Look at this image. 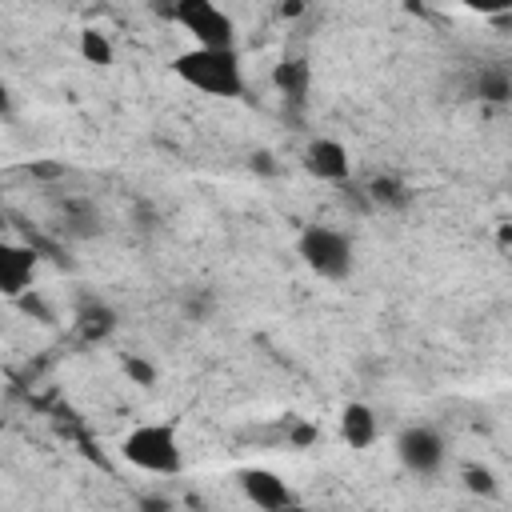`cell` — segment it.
Returning a JSON list of instances; mask_svg holds the SVG:
<instances>
[{"mask_svg":"<svg viewBox=\"0 0 512 512\" xmlns=\"http://www.w3.org/2000/svg\"><path fill=\"white\" fill-rule=\"evenodd\" d=\"M172 72L204 96H220V100L244 96V68L236 48H188L172 60Z\"/></svg>","mask_w":512,"mask_h":512,"instance_id":"obj_1","label":"cell"},{"mask_svg":"<svg viewBox=\"0 0 512 512\" xmlns=\"http://www.w3.org/2000/svg\"><path fill=\"white\" fill-rule=\"evenodd\" d=\"M120 456H124L132 468L152 472V476H176V472L184 468V448H180L176 424H168V420L136 424V428L120 440Z\"/></svg>","mask_w":512,"mask_h":512,"instance_id":"obj_2","label":"cell"},{"mask_svg":"<svg viewBox=\"0 0 512 512\" xmlns=\"http://www.w3.org/2000/svg\"><path fill=\"white\" fill-rule=\"evenodd\" d=\"M296 252H300V260L320 280H348L352 276V264H356L352 240L344 232H336V228H324V224L304 228L300 240H296Z\"/></svg>","mask_w":512,"mask_h":512,"instance_id":"obj_3","label":"cell"},{"mask_svg":"<svg viewBox=\"0 0 512 512\" xmlns=\"http://www.w3.org/2000/svg\"><path fill=\"white\" fill-rule=\"evenodd\" d=\"M168 16L184 32H192L196 48H236V24L212 0H176Z\"/></svg>","mask_w":512,"mask_h":512,"instance_id":"obj_4","label":"cell"},{"mask_svg":"<svg viewBox=\"0 0 512 512\" xmlns=\"http://www.w3.org/2000/svg\"><path fill=\"white\" fill-rule=\"evenodd\" d=\"M396 456L408 472L416 476H432L440 472L444 464V440L436 428H424V424H408L400 436H396Z\"/></svg>","mask_w":512,"mask_h":512,"instance_id":"obj_5","label":"cell"},{"mask_svg":"<svg viewBox=\"0 0 512 512\" xmlns=\"http://www.w3.org/2000/svg\"><path fill=\"white\" fill-rule=\"evenodd\" d=\"M240 492L260 508V512H292L296 508V492L288 488V480H280L268 468H244L240 472Z\"/></svg>","mask_w":512,"mask_h":512,"instance_id":"obj_6","label":"cell"},{"mask_svg":"<svg viewBox=\"0 0 512 512\" xmlns=\"http://www.w3.org/2000/svg\"><path fill=\"white\" fill-rule=\"evenodd\" d=\"M32 276H36V248L0 240V296L16 300L20 292L32 288Z\"/></svg>","mask_w":512,"mask_h":512,"instance_id":"obj_7","label":"cell"},{"mask_svg":"<svg viewBox=\"0 0 512 512\" xmlns=\"http://www.w3.org/2000/svg\"><path fill=\"white\" fill-rule=\"evenodd\" d=\"M304 168H308V176H316V180L340 184V180L352 176V156H348V148H344L340 140L316 136V140L304 148Z\"/></svg>","mask_w":512,"mask_h":512,"instance_id":"obj_8","label":"cell"},{"mask_svg":"<svg viewBox=\"0 0 512 512\" xmlns=\"http://www.w3.org/2000/svg\"><path fill=\"white\" fill-rule=\"evenodd\" d=\"M376 436H380L376 412H372L368 404H360V400L344 404V412H340V440H344L348 448L364 452V448H372V444H376Z\"/></svg>","mask_w":512,"mask_h":512,"instance_id":"obj_9","label":"cell"},{"mask_svg":"<svg viewBox=\"0 0 512 512\" xmlns=\"http://www.w3.org/2000/svg\"><path fill=\"white\" fill-rule=\"evenodd\" d=\"M116 324H120V316H116V308L104 304V300H84V304L76 308V336H80L84 344L108 340V336L116 332Z\"/></svg>","mask_w":512,"mask_h":512,"instance_id":"obj_10","label":"cell"},{"mask_svg":"<svg viewBox=\"0 0 512 512\" xmlns=\"http://www.w3.org/2000/svg\"><path fill=\"white\" fill-rule=\"evenodd\" d=\"M272 84H276V92H280L284 100L300 104V100L308 96V84H312V68H308V60H300V56L280 60V64L272 68Z\"/></svg>","mask_w":512,"mask_h":512,"instance_id":"obj_11","label":"cell"},{"mask_svg":"<svg viewBox=\"0 0 512 512\" xmlns=\"http://www.w3.org/2000/svg\"><path fill=\"white\" fill-rule=\"evenodd\" d=\"M472 92H476L480 100H488V104H508V96H512L508 68H504V64H488V68H480Z\"/></svg>","mask_w":512,"mask_h":512,"instance_id":"obj_12","label":"cell"},{"mask_svg":"<svg viewBox=\"0 0 512 512\" xmlns=\"http://www.w3.org/2000/svg\"><path fill=\"white\" fill-rule=\"evenodd\" d=\"M368 196L376 200V204H384V208H408L412 204V188L404 184V180H396V176H376L372 184H368Z\"/></svg>","mask_w":512,"mask_h":512,"instance_id":"obj_13","label":"cell"},{"mask_svg":"<svg viewBox=\"0 0 512 512\" xmlns=\"http://www.w3.org/2000/svg\"><path fill=\"white\" fill-rule=\"evenodd\" d=\"M80 56L88 60V64H96V68H108L112 64V40L100 32V28H84L80 32Z\"/></svg>","mask_w":512,"mask_h":512,"instance_id":"obj_14","label":"cell"},{"mask_svg":"<svg viewBox=\"0 0 512 512\" xmlns=\"http://www.w3.org/2000/svg\"><path fill=\"white\" fill-rule=\"evenodd\" d=\"M120 368H124V376H128L132 384H140V388H152V384L160 380V368H156L148 356H140V352H128V356L120 360Z\"/></svg>","mask_w":512,"mask_h":512,"instance_id":"obj_15","label":"cell"},{"mask_svg":"<svg viewBox=\"0 0 512 512\" xmlns=\"http://www.w3.org/2000/svg\"><path fill=\"white\" fill-rule=\"evenodd\" d=\"M460 476H464V488L476 492V496H496L500 492V480H496V472L488 464H464Z\"/></svg>","mask_w":512,"mask_h":512,"instance_id":"obj_16","label":"cell"},{"mask_svg":"<svg viewBox=\"0 0 512 512\" xmlns=\"http://www.w3.org/2000/svg\"><path fill=\"white\" fill-rule=\"evenodd\" d=\"M12 304H16V308H20L24 316H32L36 324H56V312H52V304H48V300H44V296H40L36 288L20 292V296H16Z\"/></svg>","mask_w":512,"mask_h":512,"instance_id":"obj_17","label":"cell"},{"mask_svg":"<svg viewBox=\"0 0 512 512\" xmlns=\"http://www.w3.org/2000/svg\"><path fill=\"white\" fill-rule=\"evenodd\" d=\"M28 176H36V180H64V164L60 160H32Z\"/></svg>","mask_w":512,"mask_h":512,"instance_id":"obj_18","label":"cell"},{"mask_svg":"<svg viewBox=\"0 0 512 512\" xmlns=\"http://www.w3.org/2000/svg\"><path fill=\"white\" fill-rule=\"evenodd\" d=\"M140 512H172V500L168 496H140Z\"/></svg>","mask_w":512,"mask_h":512,"instance_id":"obj_19","label":"cell"},{"mask_svg":"<svg viewBox=\"0 0 512 512\" xmlns=\"http://www.w3.org/2000/svg\"><path fill=\"white\" fill-rule=\"evenodd\" d=\"M312 440H316V428H312V424H296V428H292V444H296V448H308Z\"/></svg>","mask_w":512,"mask_h":512,"instance_id":"obj_20","label":"cell"},{"mask_svg":"<svg viewBox=\"0 0 512 512\" xmlns=\"http://www.w3.org/2000/svg\"><path fill=\"white\" fill-rule=\"evenodd\" d=\"M252 168H256V172H264V176H272V172H276L272 152H256V156H252Z\"/></svg>","mask_w":512,"mask_h":512,"instance_id":"obj_21","label":"cell"},{"mask_svg":"<svg viewBox=\"0 0 512 512\" xmlns=\"http://www.w3.org/2000/svg\"><path fill=\"white\" fill-rule=\"evenodd\" d=\"M12 112V92H8V84L0 80V116H8Z\"/></svg>","mask_w":512,"mask_h":512,"instance_id":"obj_22","label":"cell"},{"mask_svg":"<svg viewBox=\"0 0 512 512\" xmlns=\"http://www.w3.org/2000/svg\"><path fill=\"white\" fill-rule=\"evenodd\" d=\"M300 12H304V4H300V0H292V4H280V16H284V20H292V16H300Z\"/></svg>","mask_w":512,"mask_h":512,"instance_id":"obj_23","label":"cell"}]
</instances>
